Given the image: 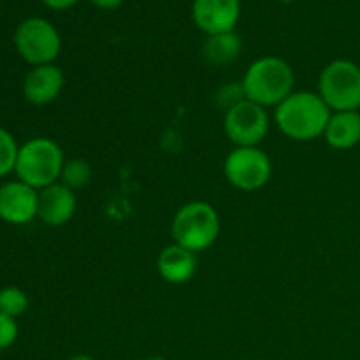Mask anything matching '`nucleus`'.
<instances>
[{"label": "nucleus", "mask_w": 360, "mask_h": 360, "mask_svg": "<svg viewBox=\"0 0 360 360\" xmlns=\"http://www.w3.org/2000/svg\"><path fill=\"white\" fill-rule=\"evenodd\" d=\"M91 176H94V171H91V165L86 160H83V158H70V160H65V164H63L60 183H63V185L76 192V190L84 188L91 181Z\"/></svg>", "instance_id": "16"}, {"label": "nucleus", "mask_w": 360, "mask_h": 360, "mask_svg": "<svg viewBox=\"0 0 360 360\" xmlns=\"http://www.w3.org/2000/svg\"><path fill=\"white\" fill-rule=\"evenodd\" d=\"M77 210V199L74 190L63 183H55L39 192L37 218L48 227H62L69 224Z\"/></svg>", "instance_id": "11"}, {"label": "nucleus", "mask_w": 360, "mask_h": 360, "mask_svg": "<svg viewBox=\"0 0 360 360\" xmlns=\"http://www.w3.org/2000/svg\"><path fill=\"white\" fill-rule=\"evenodd\" d=\"M220 229L218 211L204 200H192L176 211L171 224V234L176 245L197 255L217 243Z\"/></svg>", "instance_id": "4"}, {"label": "nucleus", "mask_w": 360, "mask_h": 360, "mask_svg": "<svg viewBox=\"0 0 360 360\" xmlns=\"http://www.w3.org/2000/svg\"><path fill=\"white\" fill-rule=\"evenodd\" d=\"M323 139L333 150L347 151L360 144V112L338 111L327 122Z\"/></svg>", "instance_id": "14"}, {"label": "nucleus", "mask_w": 360, "mask_h": 360, "mask_svg": "<svg viewBox=\"0 0 360 360\" xmlns=\"http://www.w3.org/2000/svg\"><path fill=\"white\" fill-rule=\"evenodd\" d=\"M18 151H20V148H18L14 137L0 127V178L14 171Z\"/></svg>", "instance_id": "18"}, {"label": "nucleus", "mask_w": 360, "mask_h": 360, "mask_svg": "<svg viewBox=\"0 0 360 360\" xmlns=\"http://www.w3.org/2000/svg\"><path fill=\"white\" fill-rule=\"evenodd\" d=\"M319 95L333 112L360 109V67L347 58L327 63L319 76Z\"/></svg>", "instance_id": "5"}, {"label": "nucleus", "mask_w": 360, "mask_h": 360, "mask_svg": "<svg viewBox=\"0 0 360 360\" xmlns=\"http://www.w3.org/2000/svg\"><path fill=\"white\" fill-rule=\"evenodd\" d=\"M18 333H20V329H18L16 319L6 315V313H0V350L13 347Z\"/></svg>", "instance_id": "19"}, {"label": "nucleus", "mask_w": 360, "mask_h": 360, "mask_svg": "<svg viewBox=\"0 0 360 360\" xmlns=\"http://www.w3.org/2000/svg\"><path fill=\"white\" fill-rule=\"evenodd\" d=\"M157 271L165 283H188L197 273L195 253L172 243V245L162 248V252L158 253Z\"/></svg>", "instance_id": "13"}, {"label": "nucleus", "mask_w": 360, "mask_h": 360, "mask_svg": "<svg viewBox=\"0 0 360 360\" xmlns=\"http://www.w3.org/2000/svg\"><path fill=\"white\" fill-rule=\"evenodd\" d=\"M65 86V76L55 63L32 67L23 81V97L34 105L55 102Z\"/></svg>", "instance_id": "12"}, {"label": "nucleus", "mask_w": 360, "mask_h": 360, "mask_svg": "<svg viewBox=\"0 0 360 360\" xmlns=\"http://www.w3.org/2000/svg\"><path fill=\"white\" fill-rule=\"evenodd\" d=\"M63 164L65 157L55 141L34 137L20 146L14 172L20 181L41 192L60 181Z\"/></svg>", "instance_id": "3"}, {"label": "nucleus", "mask_w": 360, "mask_h": 360, "mask_svg": "<svg viewBox=\"0 0 360 360\" xmlns=\"http://www.w3.org/2000/svg\"><path fill=\"white\" fill-rule=\"evenodd\" d=\"M243 41L234 32H225V34L206 35V41L202 44V58L210 65L220 67L229 65L241 55Z\"/></svg>", "instance_id": "15"}, {"label": "nucleus", "mask_w": 360, "mask_h": 360, "mask_svg": "<svg viewBox=\"0 0 360 360\" xmlns=\"http://www.w3.org/2000/svg\"><path fill=\"white\" fill-rule=\"evenodd\" d=\"M224 130L236 148L259 146L269 132L266 108L243 98L225 111Z\"/></svg>", "instance_id": "8"}, {"label": "nucleus", "mask_w": 360, "mask_h": 360, "mask_svg": "<svg viewBox=\"0 0 360 360\" xmlns=\"http://www.w3.org/2000/svg\"><path fill=\"white\" fill-rule=\"evenodd\" d=\"M39 190L23 181H9L0 186V218L11 225L30 224L37 218Z\"/></svg>", "instance_id": "10"}, {"label": "nucleus", "mask_w": 360, "mask_h": 360, "mask_svg": "<svg viewBox=\"0 0 360 360\" xmlns=\"http://www.w3.org/2000/svg\"><path fill=\"white\" fill-rule=\"evenodd\" d=\"M42 2H44L46 7L53 11H67L72 6H76L79 0H42Z\"/></svg>", "instance_id": "20"}, {"label": "nucleus", "mask_w": 360, "mask_h": 360, "mask_svg": "<svg viewBox=\"0 0 360 360\" xmlns=\"http://www.w3.org/2000/svg\"><path fill=\"white\" fill-rule=\"evenodd\" d=\"M224 174L234 188L257 192L269 183L273 162L259 146L234 148L224 162Z\"/></svg>", "instance_id": "7"}, {"label": "nucleus", "mask_w": 360, "mask_h": 360, "mask_svg": "<svg viewBox=\"0 0 360 360\" xmlns=\"http://www.w3.org/2000/svg\"><path fill=\"white\" fill-rule=\"evenodd\" d=\"M295 74L287 60L262 56L252 62L241 79L245 98L262 108H276L294 94Z\"/></svg>", "instance_id": "2"}, {"label": "nucleus", "mask_w": 360, "mask_h": 360, "mask_svg": "<svg viewBox=\"0 0 360 360\" xmlns=\"http://www.w3.org/2000/svg\"><path fill=\"white\" fill-rule=\"evenodd\" d=\"M14 48L32 67L48 65L58 58L62 37L55 25L44 18H27L14 32Z\"/></svg>", "instance_id": "6"}, {"label": "nucleus", "mask_w": 360, "mask_h": 360, "mask_svg": "<svg viewBox=\"0 0 360 360\" xmlns=\"http://www.w3.org/2000/svg\"><path fill=\"white\" fill-rule=\"evenodd\" d=\"M94 6H97L98 9H104V11H112V9H118L125 0H90Z\"/></svg>", "instance_id": "21"}, {"label": "nucleus", "mask_w": 360, "mask_h": 360, "mask_svg": "<svg viewBox=\"0 0 360 360\" xmlns=\"http://www.w3.org/2000/svg\"><path fill=\"white\" fill-rule=\"evenodd\" d=\"M28 309V297L21 288L6 287L0 290V313L13 316H21Z\"/></svg>", "instance_id": "17"}, {"label": "nucleus", "mask_w": 360, "mask_h": 360, "mask_svg": "<svg viewBox=\"0 0 360 360\" xmlns=\"http://www.w3.org/2000/svg\"><path fill=\"white\" fill-rule=\"evenodd\" d=\"M330 115L319 91H294L274 108V123L285 137L306 143L323 137Z\"/></svg>", "instance_id": "1"}, {"label": "nucleus", "mask_w": 360, "mask_h": 360, "mask_svg": "<svg viewBox=\"0 0 360 360\" xmlns=\"http://www.w3.org/2000/svg\"><path fill=\"white\" fill-rule=\"evenodd\" d=\"M241 18V0H193L192 20L206 35L234 32Z\"/></svg>", "instance_id": "9"}, {"label": "nucleus", "mask_w": 360, "mask_h": 360, "mask_svg": "<svg viewBox=\"0 0 360 360\" xmlns=\"http://www.w3.org/2000/svg\"><path fill=\"white\" fill-rule=\"evenodd\" d=\"M276 2H281V4H288V2H294V0H276Z\"/></svg>", "instance_id": "24"}, {"label": "nucleus", "mask_w": 360, "mask_h": 360, "mask_svg": "<svg viewBox=\"0 0 360 360\" xmlns=\"http://www.w3.org/2000/svg\"><path fill=\"white\" fill-rule=\"evenodd\" d=\"M69 360H95L94 357H90V355H74V357H70Z\"/></svg>", "instance_id": "22"}, {"label": "nucleus", "mask_w": 360, "mask_h": 360, "mask_svg": "<svg viewBox=\"0 0 360 360\" xmlns=\"http://www.w3.org/2000/svg\"><path fill=\"white\" fill-rule=\"evenodd\" d=\"M144 360H167L165 357H162V355H151V357L144 359Z\"/></svg>", "instance_id": "23"}]
</instances>
